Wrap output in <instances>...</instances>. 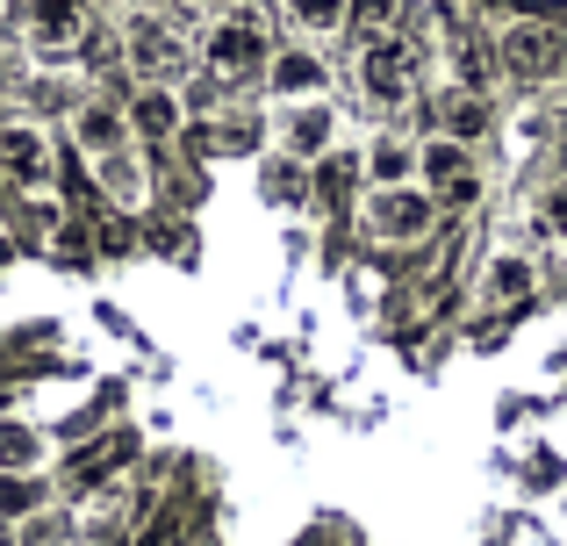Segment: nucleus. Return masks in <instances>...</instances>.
<instances>
[{
    "label": "nucleus",
    "mask_w": 567,
    "mask_h": 546,
    "mask_svg": "<svg viewBox=\"0 0 567 546\" xmlns=\"http://www.w3.org/2000/svg\"><path fill=\"white\" fill-rule=\"evenodd\" d=\"M274 22H266V8H251V0H230V8H216L202 22V37H194V58H202V72L216 86H245V80H266V65H274Z\"/></svg>",
    "instance_id": "f257e3e1"
},
{
    "label": "nucleus",
    "mask_w": 567,
    "mask_h": 546,
    "mask_svg": "<svg viewBox=\"0 0 567 546\" xmlns=\"http://www.w3.org/2000/svg\"><path fill=\"white\" fill-rule=\"evenodd\" d=\"M488 51H496L503 80L554 86L567 72V22H560V14H503L496 37H488Z\"/></svg>",
    "instance_id": "f03ea898"
},
{
    "label": "nucleus",
    "mask_w": 567,
    "mask_h": 546,
    "mask_svg": "<svg viewBox=\"0 0 567 546\" xmlns=\"http://www.w3.org/2000/svg\"><path fill=\"white\" fill-rule=\"evenodd\" d=\"M0 181H8L14 195H37V202L58 195V137L37 115H8V123H0Z\"/></svg>",
    "instance_id": "7ed1b4c3"
},
{
    "label": "nucleus",
    "mask_w": 567,
    "mask_h": 546,
    "mask_svg": "<svg viewBox=\"0 0 567 546\" xmlns=\"http://www.w3.org/2000/svg\"><path fill=\"white\" fill-rule=\"evenodd\" d=\"M416 187H431V202L439 209H460L467 216L474 202H482V158H474V144H453V137H439L431 130L424 144H416Z\"/></svg>",
    "instance_id": "20e7f679"
},
{
    "label": "nucleus",
    "mask_w": 567,
    "mask_h": 546,
    "mask_svg": "<svg viewBox=\"0 0 567 546\" xmlns=\"http://www.w3.org/2000/svg\"><path fill=\"white\" fill-rule=\"evenodd\" d=\"M439 202H431V187H374V195H367V209H360V230L374 245H402V253H410V245H424L431 230H439Z\"/></svg>",
    "instance_id": "39448f33"
},
{
    "label": "nucleus",
    "mask_w": 567,
    "mask_h": 546,
    "mask_svg": "<svg viewBox=\"0 0 567 546\" xmlns=\"http://www.w3.org/2000/svg\"><path fill=\"white\" fill-rule=\"evenodd\" d=\"M352 86H360L374 109H402V101H416V43L402 37H367L360 58H352Z\"/></svg>",
    "instance_id": "423d86ee"
},
{
    "label": "nucleus",
    "mask_w": 567,
    "mask_h": 546,
    "mask_svg": "<svg viewBox=\"0 0 567 546\" xmlns=\"http://www.w3.org/2000/svg\"><path fill=\"white\" fill-rule=\"evenodd\" d=\"M123 65L137 72V86H181L187 65V29L173 14H137L123 29Z\"/></svg>",
    "instance_id": "0eeeda50"
},
{
    "label": "nucleus",
    "mask_w": 567,
    "mask_h": 546,
    "mask_svg": "<svg viewBox=\"0 0 567 546\" xmlns=\"http://www.w3.org/2000/svg\"><path fill=\"white\" fill-rule=\"evenodd\" d=\"M65 144L86 158V166L115 158L123 144H137V137H130V109H115L109 94H80V101L65 109Z\"/></svg>",
    "instance_id": "6e6552de"
},
{
    "label": "nucleus",
    "mask_w": 567,
    "mask_h": 546,
    "mask_svg": "<svg viewBox=\"0 0 567 546\" xmlns=\"http://www.w3.org/2000/svg\"><path fill=\"white\" fill-rule=\"evenodd\" d=\"M323 94H331V58L317 43H280L274 65H266V101L302 109V101H323Z\"/></svg>",
    "instance_id": "1a4fd4ad"
},
{
    "label": "nucleus",
    "mask_w": 567,
    "mask_h": 546,
    "mask_svg": "<svg viewBox=\"0 0 567 546\" xmlns=\"http://www.w3.org/2000/svg\"><path fill=\"white\" fill-rule=\"evenodd\" d=\"M123 109H130V137H137L144 152H166V144L187 130V94L181 86H137Z\"/></svg>",
    "instance_id": "9d476101"
},
{
    "label": "nucleus",
    "mask_w": 567,
    "mask_h": 546,
    "mask_svg": "<svg viewBox=\"0 0 567 546\" xmlns=\"http://www.w3.org/2000/svg\"><path fill=\"white\" fill-rule=\"evenodd\" d=\"M431 123H439V137L474 144V137L488 130V94H467V86H453V80H445L439 94H431Z\"/></svg>",
    "instance_id": "9b49d317"
},
{
    "label": "nucleus",
    "mask_w": 567,
    "mask_h": 546,
    "mask_svg": "<svg viewBox=\"0 0 567 546\" xmlns=\"http://www.w3.org/2000/svg\"><path fill=\"white\" fill-rule=\"evenodd\" d=\"M280 137H288V158L317 166V158L331 152V137H338V109H331V101H302V109H288Z\"/></svg>",
    "instance_id": "f8f14e48"
},
{
    "label": "nucleus",
    "mask_w": 567,
    "mask_h": 546,
    "mask_svg": "<svg viewBox=\"0 0 567 546\" xmlns=\"http://www.w3.org/2000/svg\"><path fill=\"white\" fill-rule=\"evenodd\" d=\"M280 22L302 43H323V37H338V29H352V0H280Z\"/></svg>",
    "instance_id": "ddd939ff"
},
{
    "label": "nucleus",
    "mask_w": 567,
    "mask_h": 546,
    "mask_svg": "<svg viewBox=\"0 0 567 546\" xmlns=\"http://www.w3.org/2000/svg\"><path fill=\"white\" fill-rule=\"evenodd\" d=\"M445 72H453V86H467V94H488L496 51H488L482 37H467V29H453V37H445Z\"/></svg>",
    "instance_id": "4468645a"
},
{
    "label": "nucleus",
    "mask_w": 567,
    "mask_h": 546,
    "mask_svg": "<svg viewBox=\"0 0 567 546\" xmlns=\"http://www.w3.org/2000/svg\"><path fill=\"white\" fill-rule=\"evenodd\" d=\"M360 158H367V181L374 187H410V173H416V144L402 137V130H381Z\"/></svg>",
    "instance_id": "2eb2a0df"
},
{
    "label": "nucleus",
    "mask_w": 567,
    "mask_h": 546,
    "mask_svg": "<svg viewBox=\"0 0 567 546\" xmlns=\"http://www.w3.org/2000/svg\"><path fill=\"white\" fill-rule=\"evenodd\" d=\"M216 144L230 158H259V144H266V115L251 109V101H223L216 109Z\"/></svg>",
    "instance_id": "dca6fc26"
},
{
    "label": "nucleus",
    "mask_w": 567,
    "mask_h": 546,
    "mask_svg": "<svg viewBox=\"0 0 567 546\" xmlns=\"http://www.w3.org/2000/svg\"><path fill=\"white\" fill-rule=\"evenodd\" d=\"M137 152H144V144H123L115 158H101V166H94V181L109 187V195L123 202V209H144V173H137Z\"/></svg>",
    "instance_id": "f3484780"
},
{
    "label": "nucleus",
    "mask_w": 567,
    "mask_h": 546,
    "mask_svg": "<svg viewBox=\"0 0 567 546\" xmlns=\"http://www.w3.org/2000/svg\"><path fill=\"white\" fill-rule=\"evenodd\" d=\"M360 173H367V158L323 152V158H317V202H323V209H346V195L360 187Z\"/></svg>",
    "instance_id": "a211bd4d"
},
{
    "label": "nucleus",
    "mask_w": 567,
    "mask_h": 546,
    "mask_svg": "<svg viewBox=\"0 0 567 546\" xmlns=\"http://www.w3.org/2000/svg\"><path fill=\"white\" fill-rule=\"evenodd\" d=\"M532 280H539V267H532L525 253H496V259H488V280H482V288H488V302H525Z\"/></svg>",
    "instance_id": "6ab92c4d"
},
{
    "label": "nucleus",
    "mask_w": 567,
    "mask_h": 546,
    "mask_svg": "<svg viewBox=\"0 0 567 546\" xmlns=\"http://www.w3.org/2000/svg\"><path fill=\"white\" fill-rule=\"evenodd\" d=\"M37 461H43V439H37V424H0V475H37Z\"/></svg>",
    "instance_id": "aec40b11"
},
{
    "label": "nucleus",
    "mask_w": 567,
    "mask_h": 546,
    "mask_svg": "<svg viewBox=\"0 0 567 546\" xmlns=\"http://www.w3.org/2000/svg\"><path fill=\"white\" fill-rule=\"evenodd\" d=\"M402 14H410V0H352V29H360V43L367 37H395Z\"/></svg>",
    "instance_id": "412c9836"
},
{
    "label": "nucleus",
    "mask_w": 567,
    "mask_h": 546,
    "mask_svg": "<svg viewBox=\"0 0 567 546\" xmlns=\"http://www.w3.org/2000/svg\"><path fill=\"white\" fill-rule=\"evenodd\" d=\"M37 504H43V490H37V475H0V525H14V518H37Z\"/></svg>",
    "instance_id": "4be33fe9"
},
{
    "label": "nucleus",
    "mask_w": 567,
    "mask_h": 546,
    "mask_svg": "<svg viewBox=\"0 0 567 546\" xmlns=\"http://www.w3.org/2000/svg\"><path fill=\"white\" fill-rule=\"evenodd\" d=\"M539 230H546L554 245H567V181H560V187H546V195H539Z\"/></svg>",
    "instance_id": "5701e85b"
},
{
    "label": "nucleus",
    "mask_w": 567,
    "mask_h": 546,
    "mask_svg": "<svg viewBox=\"0 0 567 546\" xmlns=\"http://www.w3.org/2000/svg\"><path fill=\"white\" fill-rule=\"evenodd\" d=\"M58 539H65V525H58V518H29L22 525V546H58Z\"/></svg>",
    "instance_id": "b1692460"
},
{
    "label": "nucleus",
    "mask_w": 567,
    "mask_h": 546,
    "mask_svg": "<svg viewBox=\"0 0 567 546\" xmlns=\"http://www.w3.org/2000/svg\"><path fill=\"white\" fill-rule=\"evenodd\" d=\"M0 546H22V533H14V525H0Z\"/></svg>",
    "instance_id": "393cba45"
},
{
    "label": "nucleus",
    "mask_w": 567,
    "mask_h": 546,
    "mask_svg": "<svg viewBox=\"0 0 567 546\" xmlns=\"http://www.w3.org/2000/svg\"><path fill=\"white\" fill-rule=\"evenodd\" d=\"M8 14H14V0H0V22H8Z\"/></svg>",
    "instance_id": "a878e982"
},
{
    "label": "nucleus",
    "mask_w": 567,
    "mask_h": 546,
    "mask_svg": "<svg viewBox=\"0 0 567 546\" xmlns=\"http://www.w3.org/2000/svg\"><path fill=\"white\" fill-rule=\"evenodd\" d=\"M208 8H230V0H208Z\"/></svg>",
    "instance_id": "bb28decb"
}]
</instances>
